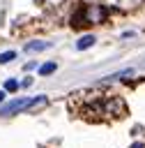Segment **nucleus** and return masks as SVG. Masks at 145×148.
I'll use <instances>...</instances> for the list:
<instances>
[{"label": "nucleus", "mask_w": 145, "mask_h": 148, "mask_svg": "<svg viewBox=\"0 0 145 148\" xmlns=\"http://www.w3.org/2000/svg\"><path fill=\"white\" fill-rule=\"evenodd\" d=\"M5 102V90H0V104Z\"/></svg>", "instance_id": "nucleus-8"}, {"label": "nucleus", "mask_w": 145, "mask_h": 148, "mask_svg": "<svg viewBox=\"0 0 145 148\" xmlns=\"http://www.w3.org/2000/svg\"><path fill=\"white\" fill-rule=\"evenodd\" d=\"M48 46H51V42H28L25 44V51H44Z\"/></svg>", "instance_id": "nucleus-4"}, {"label": "nucleus", "mask_w": 145, "mask_h": 148, "mask_svg": "<svg viewBox=\"0 0 145 148\" xmlns=\"http://www.w3.org/2000/svg\"><path fill=\"white\" fill-rule=\"evenodd\" d=\"M37 104H46V97H16V99L0 106V116H12L16 111H25V109L37 106Z\"/></svg>", "instance_id": "nucleus-1"}, {"label": "nucleus", "mask_w": 145, "mask_h": 148, "mask_svg": "<svg viewBox=\"0 0 145 148\" xmlns=\"http://www.w3.org/2000/svg\"><path fill=\"white\" fill-rule=\"evenodd\" d=\"M5 90H9V92L18 90V81H16V79H9V81H5Z\"/></svg>", "instance_id": "nucleus-7"}, {"label": "nucleus", "mask_w": 145, "mask_h": 148, "mask_svg": "<svg viewBox=\"0 0 145 148\" xmlns=\"http://www.w3.org/2000/svg\"><path fill=\"white\" fill-rule=\"evenodd\" d=\"M94 42H97V37H94V35H83V37L76 42V49H78V51H85V49H90Z\"/></svg>", "instance_id": "nucleus-3"}, {"label": "nucleus", "mask_w": 145, "mask_h": 148, "mask_svg": "<svg viewBox=\"0 0 145 148\" xmlns=\"http://www.w3.org/2000/svg\"><path fill=\"white\" fill-rule=\"evenodd\" d=\"M55 69H58V65H55V62H44V65L39 67V74H41V76H48V74H53Z\"/></svg>", "instance_id": "nucleus-5"}, {"label": "nucleus", "mask_w": 145, "mask_h": 148, "mask_svg": "<svg viewBox=\"0 0 145 148\" xmlns=\"http://www.w3.org/2000/svg\"><path fill=\"white\" fill-rule=\"evenodd\" d=\"M81 12H83L85 23H101L104 16H106V9H101V7H85Z\"/></svg>", "instance_id": "nucleus-2"}, {"label": "nucleus", "mask_w": 145, "mask_h": 148, "mask_svg": "<svg viewBox=\"0 0 145 148\" xmlns=\"http://www.w3.org/2000/svg\"><path fill=\"white\" fill-rule=\"evenodd\" d=\"M16 58V53L14 51H5V53H0V65H7V62H12Z\"/></svg>", "instance_id": "nucleus-6"}]
</instances>
